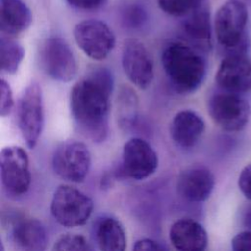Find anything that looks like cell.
<instances>
[{"instance_id":"ac0fdd59","label":"cell","mask_w":251,"mask_h":251,"mask_svg":"<svg viewBox=\"0 0 251 251\" xmlns=\"http://www.w3.org/2000/svg\"><path fill=\"white\" fill-rule=\"evenodd\" d=\"M205 130L203 119L191 110L179 111L175 115L170 126L172 140L179 147H193Z\"/></svg>"},{"instance_id":"ba28073f","label":"cell","mask_w":251,"mask_h":251,"mask_svg":"<svg viewBox=\"0 0 251 251\" xmlns=\"http://www.w3.org/2000/svg\"><path fill=\"white\" fill-rule=\"evenodd\" d=\"M91 165V155L88 147L76 140H67L60 143L52 156L54 173L69 182H82Z\"/></svg>"},{"instance_id":"3957f363","label":"cell","mask_w":251,"mask_h":251,"mask_svg":"<svg viewBox=\"0 0 251 251\" xmlns=\"http://www.w3.org/2000/svg\"><path fill=\"white\" fill-rule=\"evenodd\" d=\"M248 10L241 0H227L217 10L214 30L221 46L228 53H244L247 49Z\"/></svg>"},{"instance_id":"7c38bea8","label":"cell","mask_w":251,"mask_h":251,"mask_svg":"<svg viewBox=\"0 0 251 251\" xmlns=\"http://www.w3.org/2000/svg\"><path fill=\"white\" fill-rule=\"evenodd\" d=\"M157 168V153L147 141L133 137L125 143L121 171L126 176L142 180L154 174Z\"/></svg>"},{"instance_id":"d6986e66","label":"cell","mask_w":251,"mask_h":251,"mask_svg":"<svg viewBox=\"0 0 251 251\" xmlns=\"http://www.w3.org/2000/svg\"><path fill=\"white\" fill-rule=\"evenodd\" d=\"M91 237L102 251H123L126 246V235L122 224L110 216L95 219L91 226Z\"/></svg>"},{"instance_id":"484cf974","label":"cell","mask_w":251,"mask_h":251,"mask_svg":"<svg viewBox=\"0 0 251 251\" xmlns=\"http://www.w3.org/2000/svg\"><path fill=\"white\" fill-rule=\"evenodd\" d=\"M0 115L1 117H6L13 109L14 98L10 84L4 78H1L0 81Z\"/></svg>"},{"instance_id":"4dcf8cb0","label":"cell","mask_w":251,"mask_h":251,"mask_svg":"<svg viewBox=\"0 0 251 251\" xmlns=\"http://www.w3.org/2000/svg\"><path fill=\"white\" fill-rule=\"evenodd\" d=\"M241 1H243V2L246 3V4H247V3H251V0H241Z\"/></svg>"},{"instance_id":"7a4b0ae2","label":"cell","mask_w":251,"mask_h":251,"mask_svg":"<svg viewBox=\"0 0 251 251\" xmlns=\"http://www.w3.org/2000/svg\"><path fill=\"white\" fill-rule=\"evenodd\" d=\"M162 66L174 88L190 93L203 82L207 64L199 50L182 41L168 43L162 53Z\"/></svg>"},{"instance_id":"277c9868","label":"cell","mask_w":251,"mask_h":251,"mask_svg":"<svg viewBox=\"0 0 251 251\" xmlns=\"http://www.w3.org/2000/svg\"><path fill=\"white\" fill-rule=\"evenodd\" d=\"M51 214L57 223L66 227L84 225L93 211L91 198L75 186L62 184L54 191Z\"/></svg>"},{"instance_id":"44dd1931","label":"cell","mask_w":251,"mask_h":251,"mask_svg":"<svg viewBox=\"0 0 251 251\" xmlns=\"http://www.w3.org/2000/svg\"><path fill=\"white\" fill-rule=\"evenodd\" d=\"M138 100L134 91L122 87L117 97V119L122 128L131 127L137 119Z\"/></svg>"},{"instance_id":"6da1fadb","label":"cell","mask_w":251,"mask_h":251,"mask_svg":"<svg viewBox=\"0 0 251 251\" xmlns=\"http://www.w3.org/2000/svg\"><path fill=\"white\" fill-rule=\"evenodd\" d=\"M114 89L112 73L94 68L71 90L72 116L82 135L93 142H103L109 133L110 97Z\"/></svg>"},{"instance_id":"30bf717a","label":"cell","mask_w":251,"mask_h":251,"mask_svg":"<svg viewBox=\"0 0 251 251\" xmlns=\"http://www.w3.org/2000/svg\"><path fill=\"white\" fill-rule=\"evenodd\" d=\"M0 172L3 187L13 195L25 194L30 185L29 161L25 150L12 145L2 149Z\"/></svg>"},{"instance_id":"8992f818","label":"cell","mask_w":251,"mask_h":251,"mask_svg":"<svg viewBox=\"0 0 251 251\" xmlns=\"http://www.w3.org/2000/svg\"><path fill=\"white\" fill-rule=\"evenodd\" d=\"M17 121L27 147H35L44 126L42 90L36 81H31L22 93L17 108Z\"/></svg>"},{"instance_id":"d4e9b609","label":"cell","mask_w":251,"mask_h":251,"mask_svg":"<svg viewBox=\"0 0 251 251\" xmlns=\"http://www.w3.org/2000/svg\"><path fill=\"white\" fill-rule=\"evenodd\" d=\"M122 20L126 26L129 28H138L146 22L147 13L142 6L131 4L126 6L123 11Z\"/></svg>"},{"instance_id":"5b68a950","label":"cell","mask_w":251,"mask_h":251,"mask_svg":"<svg viewBox=\"0 0 251 251\" xmlns=\"http://www.w3.org/2000/svg\"><path fill=\"white\" fill-rule=\"evenodd\" d=\"M208 112L212 120L226 131H240L249 122L251 108L239 93L220 89L208 100Z\"/></svg>"},{"instance_id":"4fadbf2b","label":"cell","mask_w":251,"mask_h":251,"mask_svg":"<svg viewBox=\"0 0 251 251\" xmlns=\"http://www.w3.org/2000/svg\"><path fill=\"white\" fill-rule=\"evenodd\" d=\"M215 79L220 89L239 94L249 91L251 61L244 53H227L217 70Z\"/></svg>"},{"instance_id":"ffe728a7","label":"cell","mask_w":251,"mask_h":251,"mask_svg":"<svg viewBox=\"0 0 251 251\" xmlns=\"http://www.w3.org/2000/svg\"><path fill=\"white\" fill-rule=\"evenodd\" d=\"M31 22V11L23 0H0V30L3 35H18L26 30Z\"/></svg>"},{"instance_id":"603a6c76","label":"cell","mask_w":251,"mask_h":251,"mask_svg":"<svg viewBox=\"0 0 251 251\" xmlns=\"http://www.w3.org/2000/svg\"><path fill=\"white\" fill-rule=\"evenodd\" d=\"M93 247L81 234L66 233L61 235L53 245L56 251H90Z\"/></svg>"},{"instance_id":"9c48e42d","label":"cell","mask_w":251,"mask_h":251,"mask_svg":"<svg viewBox=\"0 0 251 251\" xmlns=\"http://www.w3.org/2000/svg\"><path fill=\"white\" fill-rule=\"evenodd\" d=\"M73 33L77 46L92 60L106 59L116 44V36L112 28L100 20L81 21L75 25Z\"/></svg>"},{"instance_id":"83f0119b","label":"cell","mask_w":251,"mask_h":251,"mask_svg":"<svg viewBox=\"0 0 251 251\" xmlns=\"http://www.w3.org/2000/svg\"><path fill=\"white\" fill-rule=\"evenodd\" d=\"M238 187L242 194L251 200V165L245 166L238 176Z\"/></svg>"},{"instance_id":"f546056e","label":"cell","mask_w":251,"mask_h":251,"mask_svg":"<svg viewBox=\"0 0 251 251\" xmlns=\"http://www.w3.org/2000/svg\"><path fill=\"white\" fill-rule=\"evenodd\" d=\"M168 247L163 245L162 243L153 240L151 238H142L137 240L133 245V250L136 251H163L167 250Z\"/></svg>"},{"instance_id":"7402d4cb","label":"cell","mask_w":251,"mask_h":251,"mask_svg":"<svg viewBox=\"0 0 251 251\" xmlns=\"http://www.w3.org/2000/svg\"><path fill=\"white\" fill-rule=\"evenodd\" d=\"M25 57V49L21 43L12 36L0 37V65L1 70L7 74H15Z\"/></svg>"},{"instance_id":"2e32d148","label":"cell","mask_w":251,"mask_h":251,"mask_svg":"<svg viewBox=\"0 0 251 251\" xmlns=\"http://www.w3.org/2000/svg\"><path fill=\"white\" fill-rule=\"evenodd\" d=\"M182 30L193 47L201 52H208L211 50V16L209 8L204 1L184 17Z\"/></svg>"},{"instance_id":"52a82bcc","label":"cell","mask_w":251,"mask_h":251,"mask_svg":"<svg viewBox=\"0 0 251 251\" xmlns=\"http://www.w3.org/2000/svg\"><path fill=\"white\" fill-rule=\"evenodd\" d=\"M39 64L52 79L68 82L77 74V61L68 42L61 37L46 38L39 47Z\"/></svg>"},{"instance_id":"4316f807","label":"cell","mask_w":251,"mask_h":251,"mask_svg":"<svg viewBox=\"0 0 251 251\" xmlns=\"http://www.w3.org/2000/svg\"><path fill=\"white\" fill-rule=\"evenodd\" d=\"M231 248L234 251H251V231L237 233L231 240Z\"/></svg>"},{"instance_id":"8fae6325","label":"cell","mask_w":251,"mask_h":251,"mask_svg":"<svg viewBox=\"0 0 251 251\" xmlns=\"http://www.w3.org/2000/svg\"><path fill=\"white\" fill-rule=\"evenodd\" d=\"M122 67L128 80L139 89L150 86L154 77L152 56L143 42L136 38L124 41Z\"/></svg>"},{"instance_id":"cb8c5ba5","label":"cell","mask_w":251,"mask_h":251,"mask_svg":"<svg viewBox=\"0 0 251 251\" xmlns=\"http://www.w3.org/2000/svg\"><path fill=\"white\" fill-rule=\"evenodd\" d=\"M159 8L173 17H185L203 0H157Z\"/></svg>"},{"instance_id":"f1b7e54d","label":"cell","mask_w":251,"mask_h":251,"mask_svg":"<svg viewBox=\"0 0 251 251\" xmlns=\"http://www.w3.org/2000/svg\"><path fill=\"white\" fill-rule=\"evenodd\" d=\"M67 3L77 10L94 11L102 8L107 0H66Z\"/></svg>"},{"instance_id":"5bb4252c","label":"cell","mask_w":251,"mask_h":251,"mask_svg":"<svg viewBox=\"0 0 251 251\" xmlns=\"http://www.w3.org/2000/svg\"><path fill=\"white\" fill-rule=\"evenodd\" d=\"M215 186L213 173L206 167L193 166L183 170L176 182V189L189 202H203L208 199Z\"/></svg>"},{"instance_id":"e0dca14e","label":"cell","mask_w":251,"mask_h":251,"mask_svg":"<svg viewBox=\"0 0 251 251\" xmlns=\"http://www.w3.org/2000/svg\"><path fill=\"white\" fill-rule=\"evenodd\" d=\"M170 241L180 251H201L208 245V234L204 226L192 219H179L170 228Z\"/></svg>"},{"instance_id":"9a60e30c","label":"cell","mask_w":251,"mask_h":251,"mask_svg":"<svg viewBox=\"0 0 251 251\" xmlns=\"http://www.w3.org/2000/svg\"><path fill=\"white\" fill-rule=\"evenodd\" d=\"M10 237L20 249L25 251L44 250L48 241L42 223L28 217H16L10 224Z\"/></svg>"}]
</instances>
